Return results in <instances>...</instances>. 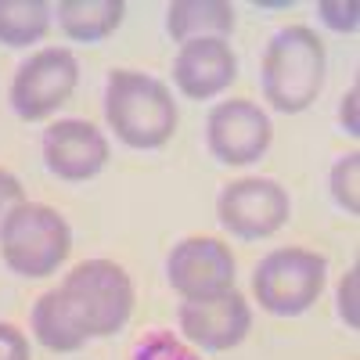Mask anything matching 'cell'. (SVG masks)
<instances>
[{"label":"cell","mask_w":360,"mask_h":360,"mask_svg":"<svg viewBox=\"0 0 360 360\" xmlns=\"http://www.w3.org/2000/svg\"><path fill=\"white\" fill-rule=\"evenodd\" d=\"M105 119L127 148L159 152L176 134L180 112L162 79L137 69H115L105 83Z\"/></svg>","instance_id":"cell-1"},{"label":"cell","mask_w":360,"mask_h":360,"mask_svg":"<svg viewBox=\"0 0 360 360\" xmlns=\"http://www.w3.org/2000/svg\"><path fill=\"white\" fill-rule=\"evenodd\" d=\"M324 44L310 25H285L270 37L259 62L263 101L281 115L307 112L324 86Z\"/></svg>","instance_id":"cell-2"},{"label":"cell","mask_w":360,"mask_h":360,"mask_svg":"<svg viewBox=\"0 0 360 360\" xmlns=\"http://www.w3.org/2000/svg\"><path fill=\"white\" fill-rule=\"evenodd\" d=\"M58 295L86 339H108L123 332L134 314V281L112 259H83L58 285Z\"/></svg>","instance_id":"cell-3"},{"label":"cell","mask_w":360,"mask_h":360,"mask_svg":"<svg viewBox=\"0 0 360 360\" xmlns=\"http://www.w3.org/2000/svg\"><path fill=\"white\" fill-rule=\"evenodd\" d=\"M72 252L69 220L44 202H22L0 227V256L18 278H47Z\"/></svg>","instance_id":"cell-4"},{"label":"cell","mask_w":360,"mask_h":360,"mask_svg":"<svg viewBox=\"0 0 360 360\" xmlns=\"http://www.w3.org/2000/svg\"><path fill=\"white\" fill-rule=\"evenodd\" d=\"M328 281V259L314 249H274L266 252L252 270L256 303L274 317H299L307 314Z\"/></svg>","instance_id":"cell-5"},{"label":"cell","mask_w":360,"mask_h":360,"mask_svg":"<svg viewBox=\"0 0 360 360\" xmlns=\"http://www.w3.org/2000/svg\"><path fill=\"white\" fill-rule=\"evenodd\" d=\"M76 83H79L76 54L69 47H44L18 65L11 90H8V101H11L18 119L40 123V119L54 115L72 98Z\"/></svg>","instance_id":"cell-6"},{"label":"cell","mask_w":360,"mask_h":360,"mask_svg":"<svg viewBox=\"0 0 360 360\" xmlns=\"http://www.w3.org/2000/svg\"><path fill=\"white\" fill-rule=\"evenodd\" d=\"M292 217L288 191L270 176H242L231 180L217 198V220L227 234L242 242H259V238L278 234Z\"/></svg>","instance_id":"cell-7"},{"label":"cell","mask_w":360,"mask_h":360,"mask_svg":"<svg viewBox=\"0 0 360 360\" xmlns=\"http://www.w3.org/2000/svg\"><path fill=\"white\" fill-rule=\"evenodd\" d=\"M270 137H274L270 115L256 101H245V98L220 101L205 119V144L213 152V159L224 166L259 162L270 148Z\"/></svg>","instance_id":"cell-8"},{"label":"cell","mask_w":360,"mask_h":360,"mask_svg":"<svg viewBox=\"0 0 360 360\" xmlns=\"http://www.w3.org/2000/svg\"><path fill=\"white\" fill-rule=\"evenodd\" d=\"M176 324L184 339L205 353H224L234 349L249 335L252 328V307L245 303V295L231 288L220 295H205V299H184L176 310Z\"/></svg>","instance_id":"cell-9"},{"label":"cell","mask_w":360,"mask_h":360,"mask_svg":"<svg viewBox=\"0 0 360 360\" xmlns=\"http://www.w3.org/2000/svg\"><path fill=\"white\" fill-rule=\"evenodd\" d=\"M166 278L184 299H205L234 288V252L220 238H184L166 256Z\"/></svg>","instance_id":"cell-10"},{"label":"cell","mask_w":360,"mask_h":360,"mask_svg":"<svg viewBox=\"0 0 360 360\" xmlns=\"http://www.w3.org/2000/svg\"><path fill=\"white\" fill-rule=\"evenodd\" d=\"M40 152L44 166L58 180L79 184V180L98 176L108 166V137L86 119H58L44 130Z\"/></svg>","instance_id":"cell-11"},{"label":"cell","mask_w":360,"mask_h":360,"mask_svg":"<svg viewBox=\"0 0 360 360\" xmlns=\"http://www.w3.org/2000/svg\"><path fill=\"white\" fill-rule=\"evenodd\" d=\"M238 79V58L227 40L180 44L173 58V83L188 101H213Z\"/></svg>","instance_id":"cell-12"},{"label":"cell","mask_w":360,"mask_h":360,"mask_svg":"<svg viewBox=\"0 0 360 360\" xmlns=\"http://www.w3.org/2000/svg\"><path fill=\"white\" fill-rule=\"evenodd\" d=\"M166 33L176 44L227 40L234 33V8L224 0H176L166 8Z\"/></svg>","instance_id":"cell-13"},{"label":"cell","mask_w":360,"mask_h":360,"mask_svg":"<svg viewBox=\"0 0 360 360\" xmlns=\"http://www.w3.org/2000/svg\"><path fill=\"white\" fill-rule=\"evenodd\" d=\"M127 15L123 0H65L58 4V25L76 44H101L108 40Z\"/></svg>","instance_id":"cell-14"},{"label":"cell","mask_w":360,"mask_h":360,"mask_svg":"<svg viewBox=\"0 0 360 360\" xmlns=\"http://www.w3.org/2000/svg\"><path fill=\"white\" fill-rule=\"evenodd\" d=\"M33 335L44 349L51 353H76L86 346V335L76 328L69 307L62 303V295H58V288L44 292L37 299V307H33Z\"/></svg>","instance_id":"cell-15"},{"label":"cell","mask_w":360,"mask_h":360,"mask_svg":"<svg viewBox=\"0 0 360 360\" xmlns=\"http://www.w3.org/2000/svg\"><path fill=\"white\" fill-rule=\"evenodd\" d=\"M51 29V8L44 0H0V44L29 47L40 44Z\"/></svg>","instance_id":"cell-16"},{"label":"cell","mask_w":360,"mask_h":360,"mask_svg":"<svg viewBox=\"0 0 360 360\" xmlns=\"http://www.w3.org/2000/svg\"><path fill=\"white\" fill-rule=\"evenodd\" d=\"M356 176H360V155H356V152L339 155V159H335V166H332V176H328V184H332V198L339 202V209H346L349 217H356V213H360Z\"/></svg>","instance_id":"cell-17"},{"label":"cell","mask_w":360,"mask_h":360,"mask_svg":"<svg viewBox=\"0 0 360 360\" xmlns=\"http://www.w3.org/2000/svg\"><path fill=\"white\" fill-rule=\"evenodd\" d=\"M130 360H202V356L188 342H180L176 335H169V332H148L134 346Z\"/></svg>","instance_id":"cell-18"},{"label":"cell","mask_w":360,"mask_h":360,"mask_svg":"<svg viewBox=\"0 0 360 360\" xmlns=\"http://www.w3.org/2000/svg\"><path fill=\"white\" fill-rule=\"evenodd\" d=\"M317 15L328 29H335V33H356V25H360V8L346 4V0H321L317 4Z\"/></svg>","instance_id":"cell-19"},{"label":"cell","mask_w":360,"mask_h":360,"mask_svg":"<svg viewBox=\"0 0 360 360\" xmlns=\"http://www.w3.org/2000/svg\"><path fill=\"white\" fill-rule=\"evenodd\" d=\"M25 202V191H22V180L11 173V169H0V227L4 220L15 213V209Z\"/></svg>","instance_id":"cell-20"},{"label":"cell","mask_w":360,"mask_h":360,"mask_svg":"<svg viewBox=\"0 0 360 360\" xmlns=\"http://www.w3.org/2000/svg\"><path fill=\"white\" fill-rule=\"evenodd\" d=\"M360 270L353 266L349 274L342 278V285H339V317L349 324V328H356L360 324V314H356V285H360Z\"/></svg>","instance_id":"cell-21"},{"label":"cell","mask_w":360,"mask_h":360,"mask_svg":"<svg viewBox=\"0 0 360 360\" xmlns=\"http://www.w3.org/2000/svg\"><path fill=\"white\" fill-rule=\"evenodd\" d=\"M0 360H29V339L4 321H0Z\"/></svg>","instance_id":"cell-22"},{"label":"cell","mask_w":360,"mask_h":360,"mask_svg":"<svg viewBox=\"0 0 360 360\" xmlns=\"http://www.w3.org/2000/svg\"><path fill=\"white\" fill-rule=\"evenodd\" d=\"M339 123H342V130H346L349 137L360 134V123H356V86H349V94H346L342 105H339Z\"/></svg>","instance_id":"cell-23"}]
</instances>
